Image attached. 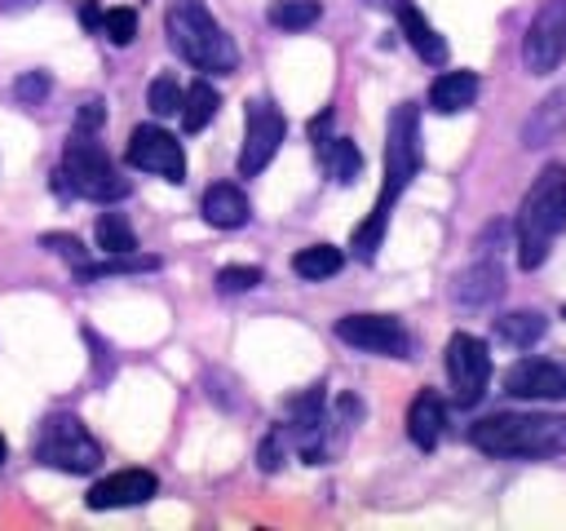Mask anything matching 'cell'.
<instances>
[{"mask_svg": "<svg viewBox=\"0 0 566 531\" xmlns=\"http://www.w3.org/2000/svg\"><path fill=\"white\" fill-rule=\"evenodd\" d=\"M420 173V106L416 102H398L389 111V128H385V181H380V195L367 212L363 226H354L349 235V248L358 261H376V248L385 239V226H389V212L394 204L402 199V190L411 186V177Z\"/></svg>", "mask_w": 566, "mask_h": 531, "instance_id": "1", "label": "cell"}, {"mask_svg": "<svg viewBox=\"0 0 566 531\" xmlns=\"http://www.w3.org/2000/svg\"><path fill=\"white\" fill-rule=\"evenodd\" d=\"M469 442L495 460L566 456V416L553 412H495L469 425Z\"/></svg>", "mask_w": 566, "mask_h": 531, "instance_id": "2", "label": "cell"}, {"mask_svg": "<svg viewBox=\"0 0 566 531\" xmlns=\"http://www.w3.org/2000/svg\"><path fill=\"white\" fill-rule=\"evenodd\" d=\"M562 230H566V168L544 164L517 208V266L539 270Z\"/></svg>", "mask_w": 566, "mask_h": 531, "instance_id": "3", "label": "cell"}, {"mask_svg": "<svg viewBox=\"0 0 566 531\" xmlns=\"http://www.w3.org/2000/svg\"><path fill=\"white\" fill-rule=\"evenodd\" d=\"M164 31L177 58H186L195 71L208 75H230L239 66L234 40L221 31V22L208 13L203 0H168L164 9Z\"/></svg>", "mask_w": 566, "mask_h": 531, "instance_id": "4", "label": "cell"}, {"mask_svg": "<svg viewBox=\"0 0 566 531\" xmlns=\"http://www.w3.org/2000/svg\"><path fill=\"white\" fill-rule=\"evenodd\" d=\"M57 190H71V195L93 199V204H115V199H124L133 190V181L119 177V168L106 155V146L97 142V133L75 128L71 142H66V150H62Z\"/></svg>", "mask_w": 566, "mask_h": 531, "instance_id": "5", "label": "cell"}, {"mask_svg": "<svg viewBox=\"0 0 566 531\" xmlns=\"http://www.w3.org/2000/svg\"><path fill=\"white\" fill-rule=\"evenodd\" d=\"M35 460L49 469H62V473H93L102 465V442L84 429L80 416L57 412L35 434Z\"/></svg>", "mask_w": 566, "mask_h": 531, "instance_id": "6", "label": "cell"}, {"mask_svg": "<svg viewBox=\"0 0 566 531\" xmlns=\"http://www.w3.org/2000/svg\"><path fill=\"white\" fill-rule=\"evenodd\" d=\"M283 133H287V119L279 115V106L265 102V97H252V102L243 106V150H239V173H243V177H256V173L274 159Z\"/></svg>", "mask_w": 566, "mask_h": 531, "instance_id": "7", "label": "cell"}, {"mask_svg": "<svg viewBox=\"0 0 566 531\" xmlns=\"http://www.w3.org/2000/svg\"><path fill=\"white\" fill-rule=\"evenodd\" d=\"M447 381H451L460 407H473V403L486 394V381H491V354H486V341H482V336H473V332H455V336L447 341Z\"/></svg>", "mask_w": 566, "mask_h": 531, "instance_id": "8", "label": "cell"}, {"mask_svg": "<svg viewBox=\"0 0 566 531\" xmlns=\"http://www.w3.org/2000/svg\"><path fill=\"white\" fill-rule=\"evenodd\" d=\"M562 58H566V0H544L522 35V62L531 75H548L557 71Z\"/></svg>", "mask_w": 566, "mask_h": 531, "instance_id": "9", "label": "cell"}, {"mask_svg": "<svg viewBox=\"0 0 566 531\" xmlns=\"http://www.w3.org/2000/svg\"><path fill=\"white\" fill-rule=\"evenodd\" d=\"M336 341L367 350V354H385V358L411 354V336L394 314H345V319H336Z\"/></svg>", "mask_w": 566, "mask_h": 531, "instance_id": "10", "label": "cell"}, {"mask_svg": "<svg viewBox=\"0 0 566 531\" xmlns=\"http://www.w3.org/2000/svg\"><path fill=\"white\" fill-rule=\"evenodd\" d=\"M128 164L142 173H155L164 181H186V150L159 124H137L128 133Z\"/></svg>", "mask_w": 566, "mask_h": 531, "instance_id": "11", "label": "cell"}, {"mask_svg": "<svg viewBox=\"0 0 566 531\" xmlns=\"http://www.w3.org/2000/svg\"><path fill=\"white\" fill-rule=\"evenodd\" d=\"M504 394L531 398V403L566 398V363H553V358H517L504 372Z\"/></svg>", "mask_w": 566, "mask_h": 531, "instance_id": "12", "label": "cell"}, {"mask_svg": "<svg viewBox=\"0 0 566 531\" xmlns=\"http://www.w3.org/2000/svg\"><path fill=\"white\" fill-rule=\"evenodd\" d=\"M159 491V478L150 469H119L102 482L88 487V509H128V504H146Z\"/></svg>", "mask_w": 566, "mask_h": 531, "instance_id": "13", "label": "cell"}, {"mask_svg": "<svg viewBox=\"0 0 566 531\" xmlns=\"http://www.w3.org/2000/svg\"><path fill=\"white\" fill-rule=\"evenodd\" d=\"M500 292H504V266H500V257H491L486 248L478 252L473 266H464V270L451 279V296H455V305H469V310L491 305Z\"/></svg>", "mask_w": 566, "mask_h": 531, "instance_id": "14", "label": "cell"}, {"mask_svg": "<svg viewBox=\"0 0 566 531\" xmlns=\"http://www.w3.org/2000/svg\"><path fill=\"white\" fill-rule=\"evenodd\" d=\"M199 212H203V221H208V226H217V230H239V226L252 217L248 195H243L234 181H217V186H208V190H203Z\"/></svg>", "mask_w": 566, "mask_h": 531, "instance_id": "15", "label": "cell"}, {"mask_svg": "<svg viewBox=\"0 0 566 531\" xmlns=\"http://www.w3.org/2000/svg\"><path fill=\"white\" fill-rule=\"evenodd\" d=\"M442 425H447V407L433 389H420L407 407V438L420 447V451H433L438 438H442Z\"/></svg>", "mask_w": 566, "mask_h": 531, "instance_id": "16", "label": "cell"}, {"mask_svg": "<svg viewBox=\"0 0 566 531\" xmlns=\"http://www.w3.org/2000/svg\"><path fill=\"white\" fill-rule=\"evenodd\" d=\"M478 102V75L473 71H442L433 84H429V106L438 115H455V111H469Z\"/></svg>", "mask_w": 566, "mask_h": 531, "instance_id": "17", "label": "cell"}, {"mask_svg": "<svg viewBox=\"0 0 566 531\" xmlns=\"http://www.w3.org/2000/svg\"><path fill=\"white\" fill-rule=\"evenodd\" d=\"M398 27H402L407 44H411L429 66H442V62H447V40L424 22V13H420L416 4H398Z\"/></svg>", "mask_w": 566, "mask_h": 531, "instance_id": "18", "label": "cell"}, {"mask_svg": "<svg viewBox=\"0 0 566 531\" xmlns=\"http://www.w3.org/2000/svg\"><path fill=\"white\" fill-rule=\"evenodd\" d=\"M562 124H566V88L548 93V97L535 106V115H531L526 128H522V146H548Z\"/></svg>", "mask_w": 566, "mask_h": 531, "instance_id": "19", "label": "cell"}, {"mask_svg": "<svg viewBox=\"0 0 566 531\" xmlns=\"http://www.w3.org/2000/svg\"><path fill=\"white\" fill-rule=\"evenodd\" d=\"M318 159H323V173L336 186H349L363 173V155H358V146L349 137H323L318 142Z\"/></svg>", "mask_w": 566, "mask_h": 531, "instance_id": "20", "label": "cell"}, {"mask_svg": "<svg viewBox=\"0 0 566 531\" xmlns=\"http://www.w3.org/2000/svg\"><path fill=\"white\" fill-rule=\"evenodd\" d=\"M544 332H548V319L539 310H509V314L495 319V336L513 350H531Z\"/></svg>", "mask_w": 566, "mask_h": 531, "instance_id": "21", "label": "cell"}, {"mask_svg": "<svg viewBox=\"0 0 566 531\" xmlns=\"http://www.w3.org/2000/svg\"><path fill=\"white\" fill-rule=\"evenodd\" d=\"M217 106H221V97H217V88L208 84V80H195L186 93H181V128L186 133H199V128H208V119L217 115Z\"/></svg>", "mask_w": 566, "mask_h": 531, "instance_id": "22", "label": "cell"}, {"mask_svg": "<svg viewBox=\"0 0 566 531\" xmlns=\"http://www.w3.org/2000/svg\"><path fill=\"white\" fill-rule=\"evenodd\" d=\"M340 266H345V252L332 248V243H310V248H301V252L292 257V270H296L301 279H310V283L332 279Z\"/></svg>", "mask_w": 566, "mask_h": 531, "instance_id": "23", "label": "cell"}, {"mask_svg": "<svg viewBox=\"0 0 566 531\" xmlns=\"http://www.w3.org/2000/svg\"><path fill=\"white\" fill-rule=\"evenodd\" d=\"M142 270H159V257H142V252H115L106 261H84L75 270L80 283H93V279H106V274H142Z\"/></svg>", "mask_w": 566, "mask_h": 531, "instance_id": "24", "label": "cell"}, {"mask_svg": "<svg viewBox=\"0 0 566 531\" xmlns=\"http://www.w3.org/2000/svg\"><path fill=\"white\" fill-rule=\"evenodd\" d=\"M318 13H323L318 0H274L265 18H270V27H279V31H305V27L318 22Z\"/></svg>", "mask_w": 566, "mask_h": 531, "instance_id": "25", "label": "cell"}, {"mask_svg": "<svg viewBox=\"0 0 566 531\" xmlns=\"http://www.w3.org/2000/svg\"><path fill=\"white\" fill-rule=\"evenodd\" d=\"M93 235H97V248H102L106 257H115V252H137V235H133V226H128L119 212H102L97 226H93Z\"/></svg>", "mask_w": 566, "mask_h": 531, "instance_id": "26", "label": "cell"}, {"mask_svg": "<svg viewBox=\"0 0 566 531\" xmlns=\"http://www.w3.org/2000/svg\"><path fill=\"white\" fill-rule=\"evenodd\" d=\"M146 106H150V115H177L181 111V84H177V75H155L150 80V88H146Z\"/></svg>", "mask_w": 566, "mask_h": 531, "instance_id": "27", "label": "cell"}, {"mask_svg": "<svg viewBox=\"0 0 566 531\" xmlns=\"http://www.w3.org/2000/svg\"><path fill=\"white\" fill-rule=\"evenodd\" d=\"M97 31H102L115 49H124V44H133V35H137V13H133V9H124V4H119V9H106Z\"/></svg>", "mask_w": 566, "mask_h": 531, "instance_id": "28", "label": "cell"}, {"mask_svg": "<svg viewBox=\"0 0 566 531\" xmlns=\"http://www.w3.org/2000/svg\"><path fill=\"white\" fill-rule=\"evenodd\" d=\"M265 274H261V266H221L217 270V292H248V288H256Z\"/></svg>", "mask_w": 566, "mask_h": 531, "instance_id": "29", "label": "cell"}, {"mask_svg": "<svg viewBox=\"0 0 566 531\" xmlns=\"http://www.w3.org/2000/svg\"><path fill=\"white\" fill-rule=\"evenodd\" d=\"M40 248H49V252H57L62 261H71V270H80L84 261H88V252H84V243L75 239V235H40Z\"/></svg>", "mask_w": 566, "mask_h": 531, "instance_id": "30", "label": "cell"}, {"mask_svg": "<svg viewBox=\"0 0 566 531\" xmlns=\"http://www.w3.org/2000/svg\"><path fill=\"white\" fill-rule=\"evenodd\" d=\"M13 93H18V102L31 106V102H40V97L49 93V75H44V71H31V75H22V80L13 84Z\"/></svg>", "mask_w": 566, "mask_h": 531, "instance_id": "31", "label": "cell"}, {"mask_svg": "<svg viewBox=\"0 0 566 531\" xmlns=\"http://www.w3.org/2000/svg\"><path fill=\"white\" fill-rule=\"evenodd\" d=\"M256 460H261V469H265V473H274V469H279V460H283V429H270V434H265V442H261Z\"/></svg>", "mask_w": 566, "mask_h": 531, "instance_id": "32", "label": "cell"}, {"mask_svg": "<svg viewBox=\"0 0 566 531\" xmlns=\"http://www.w3.org/2000/svg\"><path fill=\"white\" fill-rule=\"evenodd\" d=\"M102 119H106V111H102V102L93 97V102H84V106H80V115H75V128H88V133H97V128H102Z\"/></svg>", "mask_w": 566, "mask_h": 531, "instance_id": "33", "label": "cell"}, {"mask_svg": "<svg viewBox=\"0 0 566 531\" xmlns=\"http://www.w3.org/2000/svg\"><path fill=\"white\" fill-rule=\"evenodd\" d=\"M80 22H84L88 31H97V27H102V9H97L93 0H84V4H80Z\"/></svg>", "mask_w": 566, "mask_h": 531, "instance_id": "34", "label": "cell"}, {"mask_svg": "<svg viewBox=\"0 0 566 531\" xmlns=\"http://www.w3.org/2000/svg\"><path fill=\"white\" fill-rule=\"evenodd\" d=\"M31 4H40V0H0V13H22Z\"/></svg>", "mask_w": 566, "mask_h": 531, "instance_id": "35", "label": "cell"}, {"mask_svg": "<svg viewBox=\"0 0 566 531\" xmlns=\"http://www.w3.org/2000/svg\"><path fill=\"white\" fill-rule=\"evenodd\" d=\"M0 465H4V438H0Z\"/></svg>", "mask_w": 566, "mask_h": 531, "instance_id": "36", "label": "cell"}]
</instances>
